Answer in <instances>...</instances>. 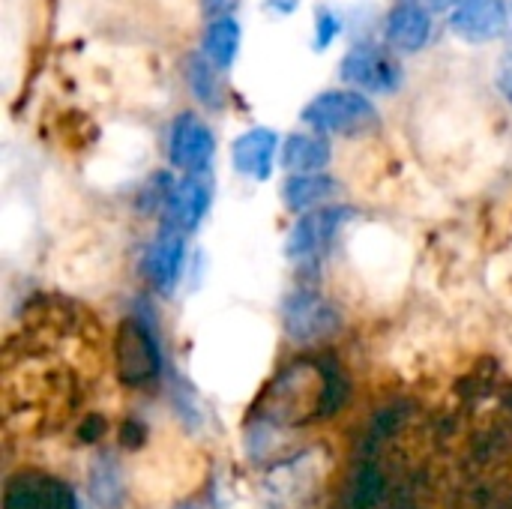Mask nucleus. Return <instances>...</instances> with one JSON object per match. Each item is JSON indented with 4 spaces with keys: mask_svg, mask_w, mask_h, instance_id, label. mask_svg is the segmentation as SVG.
Masks as SVG:
<instances>
[{
    "mask_svg": "<svg viewBox=\"0 0 512 509\" xmlns=\"http://www.w3.org/2000/svg\"><path fill=\"white\" fill-rule=\"evenodd\" d=\"M303 123L327 135H369L381 126V114L360 90H327L303 108Z\"/></svg>",
    "mask_w": 512,
    "mask_h": 509,
    "instance_id": "f257e3e1",
    "label": "nucleus"
},
{
    "mask_svg": "<svg viewBox=\"0 0 512 509\" xmlns=\"http://www.w3.org/2000/svg\"><path fill=\"white\" fill-rule=\"evenodd\" d=\"M339 75L345 84H351L360 93H375V96H387L396 93L405 81V69L402 63L375 42H360L354 45L339 66Z\"/></svg>",
    "mask_w": 512,
    "mask_h": 509,
    "instance_id": "f03ea898",
    "label": "nucleus"
},
{
    "mask_svg": "<svg viewBox=\"0 0 512 509\" xmlns=\"http://www.w3.org/2000/svg\"><path fill=\"white\" fill-rule=\"evenodd\" d=\"M282 324H285V333L291 342L315 345V342H324L333 333H339L342 312L318 291L300 288V291L288 294V300L282 306Z\"/></svg>",
    "mask_w": 512,
    "mask_h": 509,
    "instance_id": "7ed1b4c3",
    "label": "nucleus"
},
{
    "mask_svg": "<svg viewBox=\"0 0 512 509\" xmlns=\"http://www.w3.org/2000/svg\"><path fill=\"white\" fill-rule=\"evenodd\" d=\"M213 153H216V138H213L210 126L192 111L177 114V120L171 123V135H168L171 165L186 174L210 171Z\"/></svg>",
    "mask_w": 512,
    "mask_h": 509,
    "instance_id": "20e7f679",
    "label": "nucleus"
},
{
    "mask_svg": "<svg viewBox=\"0 0 512 509\" xmlns=\"http://www.w3.org/2000/svg\"><path fill=\"white\" fill-rule=\"evenodd\" d=\"M354 216L351 207H318L309 213H300V219L294 222L285 252L288 258H315L324 249H330V243L336 240L339 228Z\"/></svg>",
    "mask_w": 512,
    "mask_h": 509,
    "instance_id": "39448f33",
    "label": "nucleus"
},
{
    "mask_svg": "<svg viewBox=\"0 0 512 509\" xmlns=\"http://www.w3.org/2000/svg\"><path fill=\"white\" fill-rule=\"evenodd\" d=\"M159 345L153 339V333L135 321V318H126L120 327H117V369H120V378L126 384H138V381H147L159 372Z\"/></svg>",
    "mask_w": 512,
    "mask_h": 509,
    "instance_id": "423d86ee",
    "label": "nucleus"
},
{
    "mask_svg": "<svg viewBox=\"0 0 512 509\" xmlns=\"http://www.w3.org/2000/svg\"><path fill=\"white\" fill-rule=\"evenodd\" d=\"M210 198H213V186H210L207 171L186 174L183 180H177L171 186V195L162 207L165 210V228H174L183 234L195 231L210 210Z\"/></svg>",
    "mask_w": 512,
    "mask_h": 509,
    "instance_id": "0eeeda50",
    "label": "nucleus"
},
{
    "mask_svg": "<svg viewBox=\"0 0 512 509\" xmlns=\"http://www.w3.org/2000/svg\"><path fill=\"white\" fill-rule=\"evenodd\" d=\"M507 0H456L450 30L465 42H492L507 33Z\"/></svg>",
    "mask_w": 512,
    "mask_h": 509,
    "instance_id": "6e6552de",
    "label": "nucleus"
},
{
    "mask_svg": "<svg viewBox=\"0 0 512 509\" xmlns=\"http://www.w3.org/2000/svg\"><path fill=\"white\" fill-rule=\"evenodd\" d=\"M384 36L390 48L402 54H417L432 39V12L417 0H402L387 12Z\"/></svg>",
    "mask_w": 512,
    "mask_h": 509,
    "instance_id": "1a4fd4ad",
    "label": "nucleus"
},
{
    "mask_svg": "<svg viewBox=\"0 0 512 509\" xmlns=\"http://www.w3.org/2000/svg\"><path fill=\"white\" fill-rule=\"evenodd\" d=\"M183 258H186L183 231L162 228V234L150 243L147 258H144V273L159 294H171L177 288L180 273H183Z\"/></svg>",
    "mask_w": 512,
    "mask_h": 509,
    "instance_id": "9d476101",
    "label": "nucleus"
},
{
    "mask_svg": "<svg viewBox=\"0 0 512 509\" xmlns=\"http://www.w3.org/2000/svg\"><path fill=\"white\" fill-rule=\"evenodd\" d=\"M279 150V138L273 129H249L231 147V162L243 177L267 180L273 171V159Z\"/></svg>",
    "mask_w": 512,
    "mask_h": 509,
    "instance_id": "9b49d317",
    "label": "nucleus"
},
{
    "mask_svg": "<svg viewBox=\"0 0 512 509\" xmlns=\"http://www.w3.org/2000/svg\"><path fill=\"white\" fill-rule=\"evenodd\" d=\"M339 192V183L324 174V171H312V174H291V180L285 183L282 195H285V207L291 213H309L324 207L333 195Z\"/></svg>",
    "mask_w": 512,
    "mask_h": 509,
    "instance_id": "f8f14e48",
    "label": "nucleus"
},
{
    "mask_svg": "<svg viewBox=\"0 0 512 509\" xmlns=\"http://www.w3.org/2000/svg\"><path fill=\"white\" fill-rule=\"evenodd\" d=\"M330 144L321 135H309V132H297L288 135V141L282 144V165L291 174H312V171H324L330 165Z\"/></svg>",
    "mask_w": 512,
    "mask_h": 509,
    "instance_id": "ddd939ff",
    "label": "nucleus"
},
{
    "mask_svg": "<svg viewBox=\"0 0 512 509\" xmlns=\"http://www.w3.org/2000/svg\"><path fill=\"white\" fill-rule=\"evenodd\" d=\"M237 48H240V24L231 15L210 18L204 39H201V54L213 60L219 69H228L237 57Z\"/></svg>",
    "mask_w": 512,
    "mask_h": 509,
    "instance_id": "4468645a",
    "label": "nucleus"
},
{
    "mask_svg": "<svg viewBox=\"0 0 512 509\" xmlns=\"http://www.w3.org/2000/svg\"><path fill=\"white\" fill-rule=\"evenodd\" d=\"M189 87L195 90V96L207 105H219L222 102V87H219V66L213 60H207L204 54H195L189 60Z\"/></svg>",
    "mask_w": 512,
    "mask_h": 509,
    "instance_id": "2eb2a0df",
    "label": "nucleus"
},
{
    "mask_svg": "<svg viewBox=\"0 0 512 509\" xmlns=\"http://www.w3.org/2000/svg\"><path fill=\"white\" fill-rule=\"evenodd\" d=\"M339 30H342L339 15L330 12V9H321V12H318V21H315V48L324 51V48L339 36Z\"/></svg>",
    "mask_w": 512,
    "mask_h": 509,
    "instance_id": "dca6fc26",
    "label": "nucleus"
},
{
    "mask_svg": "<svg viewBox=\"0 0 512 509\" xmlns=\"http://www.w3.org/2000/svg\"><path fill=\"white\" fill-rule=\"evenodd\" d=\"M495 81H498V90H501V96H504V99H507V102L512 105V51H507V54L501 57Z\"/></svg>",
    "mask_w": 512,
    "mask_h": 509,
    "instance_id": "f3484780",
    "label": "nucleus"
},
{
    "mask_svg": "<svg viewBox=\"0 0 512 509\" xmlns=\"http://www.w3.org/2000/svg\"><path fill=\"white\" fill-rule=\"evenodd\" d=\"M240 0H201V9L207 18H222V15H231L237 9Z\"/></svg>",
    "mask_w": 512,
    "mask_h": 509,
    "instance_id": "a211bd4d",
    "label": "nucleus"
},
{
    "mask_svg": "<svg viewBox=\"0 0 512 509\" xmlns=\"http://www.w3.org/2000/svg\"><path fill=\"white\" fill-rule=\"evenodd\" d=\"M273 3V9H279V12H294L297 9V0H270Z\"/></svg>",
    "mask_w": 512,
    "mask_h": 509,
    "instance_id": "6ab92c4d",
    "label": "nucleus"
},
{
    "mask_svg": "<svg viewBox=\"0 0 512 509\" xmlns=\"http://www.w3.org/2000/svg\"><path fill=\"white\" fill-rule=\"evenodd\" d=\"M432 3H438V6H447V3H456V0H432Z\"/></svg>",
    "mask_w": 512,
    "mask_h": 509,
    "instance_id": "aec40b11",
    "label": "nucleus"
},
{
    "mask_svg": "<svg viewBox=\"0 0 512 509\" xmlns=\"http://www.w3.org/2000/svg\"><path fill=\"white\" fill-rule=\"evenodd\" d=\"M183 509H198V507H183Z\"/></svg>",
    "mask_w": 512,
    "mask_h": 509,
    "instance_id": "412c9836",
    "label": "nucleus"
}]
</instances>
